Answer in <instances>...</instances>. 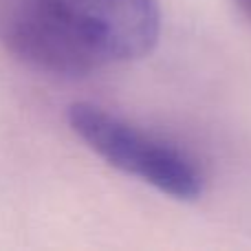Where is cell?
Wrapping results in <instances>:
<instances>
[{"label":"cell","mask_w":251,"mask_h":251,"mask_svg":"<svg viewBox=\"0 0 251 251\" xmlns=\"http://www.w3.org/2000/svg\"><path fill=\"white\" fill-rule=\"evenodd\" d=\"M82 33L108 64L134 62L156 47L161 9L156 0H38Z\"/></svg>","instance_id":"cell-2"},{"label":"cell","mask_w":251,"mask_h":251,"mask_svg":"<svg viewBox=\"0 0 251 251\" xmlns=\"http://www.w3.org/2000/svg\"><path fill=\"white\" fill-rule=\"evenodd\" d=\"M240 4H243L245 9L249 11V16H251V0H240Z\"/></svg>","instance_id":"cell-4"},{"label":"cell","mask_w":251,"mask_h":251,"mask_svg":"<svg viewBox=\"0 0 251 251\" xmlns=\"http://www.w3.org/2000/svg\"><path fill=\"white\" fill-rule=\"evenodd\" d=\"M69 128L101 161L137 178L139 183L181 203L205 194L203 165L178 143L150 132L93 101H75L66 108Z\"/></svg>","instance_id":"cell-1"},{"label":"cell","mask_w":251,"mask_h":251,"mask_svg":"<svg viewBox=\"0 0 251 251\" xmlns=\"http://www.w3.org/2000/svg\"><path fill=\"white\" fill-rule=\"evenodd\" d=\"M2 40L22 64L57 77H86L108 64L82 33L38 0L13 13Z\"/></svg>","instance_id":"cell-3"}]
</instances>
